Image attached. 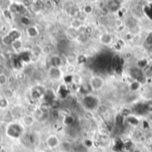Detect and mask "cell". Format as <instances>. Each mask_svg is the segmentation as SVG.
I'll list each match as a JSON object with an SVG mask.
<instances>
[{"label": "cell", "instance_id": "cell-1", "mask_svg": "<svg viewBox=\"0 0 152 152\" xmlns=\"http://www.w3.org/2000/svg\"><path fill=\"white\" fill-rule=\"evenodd\" d=\"M89 86H90V89L93 91V92H100L101 90H102L106 85V81L105 79L101 77V76H98V75H95V76H92L89 79Z\"/></svg>", "mask_w": 152, "mask_h": 152}, {"label": "cell", "instance_id": "cell-2", "mask_svg": "<svg viewBox=\"0 0 152 152\" xmlns=\"http://www.w3.org/2000/svg\"><path fill=\"white\" fill-rule=\"evenodd\" d=\"M23 132V127L21 126V125L19 124H11L9 125V126L7 127V134L12 137V138H18L20 135H21Z\"/></svg>", "mask_w": 152, "mask_h": 152}, {"label": "cell", "instance_id": "cell-3", "mask_svg": "<svg viewBox=\"0 0 152 152\" xmlns=\"http://www.w3.org/2000/svg\"><path fill=\"white\" fill-rule=\"evenodd\" d=\"M46 145L50 148V149H55L57 147H59L61 145V141L59 139V137L55 134H51L46 138Z\"/></svg>", "mask_w": 152, "mask_h": 152}, {"label": "cell", "instance_id": "cell-4", "mask_svg": "<svg viewBox=\"0 0 152 152\" xmlns=\"http://www.w3.org/2000/svg\"><path fill=\"white\" fill-rule=\"evenodd\" d=\"M8 9L12 14H21L26 12V7L23 4H17L16 3L10 4Z\"/></svg>", "mask_w": 152, "mask_h": 152}, {"label": "cell", "instance_id": "cell-5", "mask_svg": "<svg viewBox=\"0 0 152 152\" xmlns=\"http://www.w3.org/2000/svg\"><path fill=\"white\" fill-rule=\"evenodd\" d=\"M100 42L103 45L109 46V45H110L114 42V37H113V36L110 33L106 32V33H103V34L101 35V37H100Z\"/></svg>", "mask_w": 152, "mask_h": 152}, {"label": "cell", "instance_id": "cell-6", "mask_svg": "<svg viewBox=\"0 0 152 152\" xmlns=\"http://www.w3.org/2000/svg\"><path fill=\"white\" fill-rule=\"evenodd\" d=\"M49 75L53 79L58 80L62 77V71L60 68H55V67H51L49 69Z\"/></svg>", "mask_w": 152, "mask_h": 152}, {"label": "cell", "instance_id": "cell-7", "mask_svg": "<svg viewBox=\"0 0 152 152\" xmlns=\"http://www.w3.org/2000/svg\"><path fill=\"white\" fill-rule=\"evenodd\" d=\"M26 33L29 37H37L39 35V30L35 25H31V26H27Z\"/></svg>", "mask_w": 152, "mask_h": 152}, {"label": "cell", "instance_id": "cell-8", "mask_svg": "<svg viewBox=\"0 0 152 152\" xmlns=\"http://www.w3.org/2000/svg\"><path fill=\"white\" fill-rule=\"evenodd\" d=\"M7 35L10 37V38L14 42L15 40H18V39H20L21 37V34L20 32L17 29V28H12L11 29L10 31H8Z\"/></svg>", "mask_w": 152, "mask_h": 152}, {"label": "cell", "instance_id": "cell-9", "mask_svg": "<svg viewBox=\"0 0 152 152\" xmlns=\"http://www.w3.org/2000/svg\"><path fill=\"white\" fill-rule=\"evenodd\" d=\"M36 119L32 115H26L22 118V123L25 126H31L34 125Z\"/></svg>", "mask_w": 152, "mask_h": 152}, {"label": "cell", "instance_id": "cell-10", "mask_svg": "<svg viewBox=\"0 0 152 152\" xmlns=\"http://www.w3.org/2000/svg\"><path fill=\"white\" fill-rule=\"evenodd\" d=\"M82 20L77 17V18H73L70 21V28L74 30H77L82 27Z\"/></svg>", "mask_w": 152, "mask_h": 152}, {"label": "cell", "instance_id": "cell-11", "mask_svg": "<svg viewBox=\"0 0 152 152\" xmlns=\"http://www.w3.org/2000/svg\"><path fill=\"white\" fill-rule=\"evenodd\" d=\"M50 61H51L52 67H55V68H60L61 66V64H62L61 58L59 55H53V56H52Z\"/></svg>", "mask_w": 152, "mask_h": 152}, {"label": "cell", "instance_id": "cell-12", "mask_svg": "<svg viewBox=\"0 0 152 152\" xmlns=\"http://www.w3.org/2000/svg\"><path fill=\"white\" fill-rule=\"evenodd\" d=\"M12 48L16 53L20 52V51L22 50V48H23V42H22L21 38H20V39H18V40H15V41L12 43Z\"/></svg>", "mask_w": 152, "mask_h": 152}, {"label": "cell", "instance_id": "cell-13", "mask_svg": "<svg viewBox=\"0 0 152 152\" xmlns=\"http://www.w3.org/2000/svg\"><path fill=\"white\" fill-rule=\"evenodd\" d=\"M14 96V93L12 89L10 88H6L3 91V97L5 98L6 100H10V99H12Z\"/></svg>", "mask_w": 152, "mask_h": 152}, {"label": "cell", "instance_id": "cell-14", "mask_svg": "<svg viewBox=\"0 0 152 152\" xmlns=\"http://www.w3.org/2000/svg\"><path fill=\"white\" fill-rule=\"evenodd\" d=\"M60 146H61V150L65 152H69L70 151V150H71V144H70V142H68V141H63V142H61Z\"/></svg>", "mask_w": 152, "mask_h": 152}, {"label": "cell", "instance_id": "cell-15", "mask_svg": "<svg viewBox=\"0 0 152 152\" xmlns=\"http://www.w3.org/2000/svg\"><path fill=\"white\" fill-rule=\"evenodd\" d=\"M45 115V114H44V113L42 112V110H41L39 108H37V109L34 110V112H33V117L35 118V119H36V120L42 119V118H43V117H44Z\"/></svg>", "mask_w": 152, "mask_h": 152}, {"label": "cell", "instance_id": "cell-16", "mask_svg": "<svg viewBox=\"0 0 152 152\" xmlns=\"http://www.w3.org/2000/svg\"><path fill=\"white\" fill-rule=\"evenodd\" d=\"M94 5H92L91 4H86L83 6V12L85 14H91L94 12Z\"/></svg>", "mask_w": 152, "mask_h": 152}, {"label": "cell", "instance_id": "cell-17", "mask_svg": "<svg viewBox=\"0 0 152 152\" xmlns=\"http://www.w3.org/2000/svg\"><path fill=\"white\" fill-rule=\"evenodd\" d=\"M1 41H2V43H3L4 45H7V46H9V45L12 46V43H13V41L10 38V37H9L7 34H5V35L3 36Z\"/></svg>", "mask_w": 152, "mask_h": 152}, {"label": "cell", "instance_id": "cell-18", "mask_svg": "<svg viewBox=\"0 0 152 152\" xmlns=\"http://www.w3.org/2000/svg\"><path fill=\"white\" fill-rule=\"evenodd\" d=\"M7 83H8V76L4 72H0V86H4Z\"/></svg>", "mask_w": 152, "mask_h": 152}, {"label": "cell", "instance_id": "cell-19", "mask_svg": "<svg viewBox=\"0 0 152 152\" xmlns=\"http://www.w3.org/2000/svg\"><path fill=\"white\" fill-rule=\"evenodd\" d=\"M15 79L17 81H20V82H22L26 79V74L23 72V71H19L15 74Z\"/></svg>", "mask_w": 152, "mask_h": 152}, {"label": "cell", "instance_id": "cell-20", "mask_svg": "<svg viewBox=\"0 0 152 152\" xmlns=\"http://www.w3.org/2000/svg\"><path fill=\"white\" fill-rule=\"evenodd\" d=\"M8 104H9V102L8 100H6L5 98L2 97L0 98V110H4L8 107Z\"/></svg>", "mask_w": 152, "mask_h": 152}, {"label": "cell", "instance_id": "cell-21", "mask_svg": "<svg viewBox=\"0 0 152 152\" xmlns=\"http://www.w3.org/2000/svg\"><path fill=\"white\" fill-rule=\"evenodd\" d=\"M39 109L42 110V112L44 114H47L50 111V106L48 104H41L40 107H39Z\"/></svg>", "mask_w": 152, "mask_h": 152}, {"label": "cell", "instance_id": "cell-22", "mask_svg": "<svg viewBox=\"0 0 152 152\" xmlns=\"http://www.w3.org/2000/svg\"><path fill=\"white\" fill-rule=\"evenodd\" d=\"M76 70V67L73 65V64H69L66 68V71L69 73V74H73Z\"/></svg>", "mask_w": 152, "mask_h": 152}, {"label": "cell", "instance_id": "cell-23", "mask_svg": "<svg viewBox=\"0 0 152 152\" xmlns=\"http://www.w3.org/2000/svg\"><path fill=\"white\" fill-rule=\"evenodd\" d=\"M3 13H4V17H5V18H8V19H11V18H12V13L11 12V11H10L8 8L4 9V12H3Z\"/></svg>", "mask_w": 152, "mask_h": 152}, {"label": "cell", "instance_id": "cell-24", "mask_svg": "<svg viewBox=\"0 0 152 152\" xmlns=\"http://www.w3.org/2000/svg\"><path fill=\"white\" fill-rule=\"evenodd\" d=\"M60 111L59 110H53V111H52V117L53 118H59V116H60Z\"/></svg>", "mask_w": 152, "mask_h": 152}, {"label": "cell", "instance_id": "cell-25", "mask_svg": "<svg viewBox=\"0 0 152 152\" xmlns=\"http://www.w3.org/2000/svg\"><path fill=\"white\" fill-rule=\"evenodd\" d=\"M43 4H44V7L45 8H51L52 7V5H53V2L52 1H45V2H43Z\"/></svg>", "mask_w": 152, "mask_h": 152}, {"label": "cell", "instance_id": "cell-26", "mask_svg": "<svg viewBox=\"0 0 152 152\" xmlns=\"http://www.w3.org/2000/svg\"><path fill=\"white\" fill-rule=\"evenodd\" d=\"M149 141H150V143H151V145H152V134L151 135V137H150V140H149Z\"/></svg>", "mask_w": 152, "mask_h": 152}, {"label": "cell", "instance_id": "cell-27", "mask_svg": "<svg viewBox=\"0 0 152 152\" xmlns=\"http://www.w3.org/2000/svg\"><path fill=\"white\" fill-rule=\"evenodd\" d=\"M0 142H1V136H0Z\"/></svg>", "mask_w": 152, "mask_h": 152}]
</instances>
